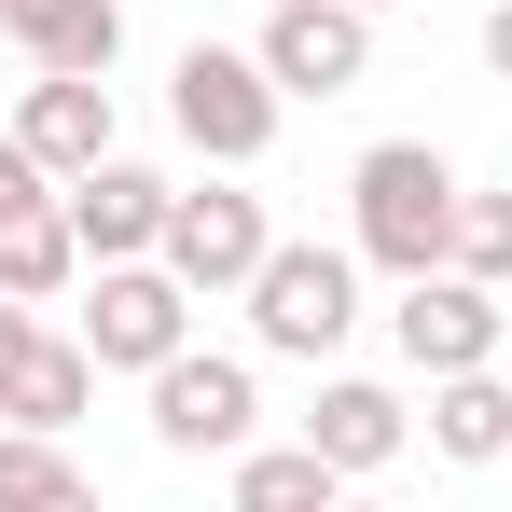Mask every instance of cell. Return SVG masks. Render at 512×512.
Returning a JSON list of instances; mask_svg holds the SVG:
<instances>
[{"mask_svg": "<svg viewBox=\"0 0 512 512\" xmlns=\"http://www.w3.org/2000/svg\"><path fill=\"white\" fill-rule=\"evenodd\" d=\"M457 194H471V180L443 167L429 139H374V153L346 167L360 263H388V277H443V263H457Z\"/></svg>", "mask_w": 512, "mask_h": 512, "instance_id": "cell-1", "label": "cell"}, {"mask_svg": "<svg viewBox=\"0 0 512 512\" xmlns=\"http://www.w3.org/2000/svg\"><path fill=\"white\" fill-rule=\"evenodd\" d=\"M167 111H180V139H194L208 167H263L291 97H277V70H263V56H236V42H194V56L167 70Z\"/></svg>", "mask_w": 512, "mask_h": 512, "instance_id": "cell-2", "label": "cell"}, {"mask_svg": "<svg viewBox=\"0 0 512 512\" xmlns=\"http://www.w3.org/2000/svg\"><path fill=\"white\" fill-rule=\"evenodd\" d=\"M346 319H360V250H319V236H277L250 277V333L277 360H333Z\"/></svg>", "mask_w": 512, "mask_h": 512, "instance_id": "cell-3", "label": "cell"}, {"mask_svg": "<svg viewBox=\"0 0 512 512\" xmlns=\"http://www.w3.org/2000/svg\"><path fill=\"white\" fill-rule=\"evenodd\" d=\"M84 346H97V374H167L180 346H194V291H180L167 263H97Z\"/></svg>", "mask_w": 512, "mask_h": 512, "instance_id": "cell-4", "label": "cell"}, {"mask_svg": "<svg viewBox=\"0 0 512 512\" xmlns=\"http://www.w3.org/2000/svg\"><path fill=\"white\" fill-rule=\"evenodd\" d=\"M250 429H263V374L250 360L180 346L167 374H153V443H167V457H250Z\"/></svg>", "mask_w": 512, "mask_h": 512, "instance_id": "cell-5", "label": "cell"}, {"mask_svg": "<svg viewBox=\"0 0 512 512\" xmlns=\"http://www.w3.org/2000/svg\"><path fill=\"white\" fill-rule=\"evenodd\" d=\"M388 333H402V360L416 374H485L499 360V333H512V305L485 291V277H402V305H388Z\"/></svg>", "mask_w": 512, "mask_h": 512, "instance_id": "cell-6", "label": "cell"}, {"mask_svg": "<svg viewBox=\"0 0 512 512\" xmlns=\"http://www.w3.org/2000/svg\"><path fill=\"white\" fill-rule=\"evenodd\" d=\"M250 56L277 70V97H346L374 70V14H360V0H277Z\"/></svg>", "mask_w": 512, "mask_h": 512, "instance_id": "cell-7", "label": "cell"}, {"mask_svg": "<svg viewBox=\"0 0 512 512\" xmlns=\"http://www.w3.org/2000/svg\"><path fill=\"white\" fill-rule=\"evenodd\" d=\"M263 250H277L263 194H222V180H208V194H180V208H167V250H153V263H167L180 291H250Z\"/></svg>", "mask_w": 512, "mask_h": 512, "instance_id": "cell-8", "label": "cell"}, {"mask_svg": "<svg viewBox=\"0 0 512 512\" xmlns=\"http://www.w3.org/2000/svg\"><path fill=\"white\" fill-rule=\"evenodd\" d=\"M70 194V236H84V263H153L167 250V208H180V180H153V167H84V180H56Z\"/></svg>", "mask_w": 512, "mask_h": 512, "instance_id": "cell-9", "label": "cell"}, {"mask_svg": "<svg viewBox=\"0 0 512 512\" xmlns=\"http://www.w3.org/2000/svg\"><path fill=\"white\" fill-rule=\"evenodd\" d=\"M14 139H28V167H42V180L111 167V84H84V70H42V84H28V111H14Z\"/></svg>", "mask_w": 512, "mask_h": 512, "instance_id": "cell-10", "label": "cell"}, {"mask_svg": "<svg viewBox=\"0 0 512 512\" xmlns=\"http://www.w3.org/2000/svg\"><path fill=\"white\" fill-rule=\"evenodd\" d=\"M305 443H319L346 485H360V471H388V457L416 443V416H402V402H388L374 374H333V388H319V416H305Z\"/></svg>", "mask_w": 512, "mask_h": 512, "instance_id": "cell-11", "label": "cell"}, {"mask_svg": "<svg viewBox=\"0 0 512 512\" xmlns=\"http://www.w3.org/2000/svg\"><path fill=\"white\" fill-rule=\"evenodd\" d=\"M84 277V236H70V194L42 180V194H14L0 208V291L14 305H42V291H70Z\"/></svg>", "mask_w": 512, "mask_h": 512, "instance_id": "cell-12", "label": "cell"}, {"mask_svg": "<svg viewBox=\"0 0 512 512\" xmlns=\"http://www.w3.org/2000/svg\"><path fill=\"white\" fill-rule=\"evenodd\" d=\"M84 402H97V346H84V333H28V360L0 374V416L70 443V416H84Z\"/></svg>", "mask_w": 512, "mask_h": 512, "instance_id": "cell-13", "label": "cell"}, {"mask_svg": "<svg viewBox=\"0 0 512 512\" xmlns=\"http://www.w3.org/2000/svg\"><path fill=\"white\" fill-rule=\"evenodd\" d=\"M429 443H443L457 471H499V457H512V388H499V360H485V374H429Z\"/></svg>", "mask_w": 512, "mask_h": 512, "instance_id": "cell-14", "label": "cell"}, {"mask_svg": "<svg viewBox=\"0 0 512 512\" xmlns=\"http://www.w3.org/2000/svg\"><path fill=\"white\" fill-rule=\"evenodd\" d=\"M0 512H97V471L56 429H0Z\"/></svg>", "mask_w": 512, "mask_h": 512, "instance_id": "cell-15", "label": "cell"}, {"mask_svg": "<svg viewBox=\"0 0 512 512\" xmlns=\"http://www.w3.org/2000/svg\"><path fill=\"white\" fill-rule=\"evenodd\" d=\"M236 512H346V471L319 443H250L236 457Z\"/></svg>", "mask_w": 512, "mask_h": 512, "instance_id": "cell-16", "label": "cell"}, {"mask_svg": "<svg viewBox=\"0 0 512 512\" xmlns=\"http://www.w3.org/2000/svg\"><path fill=\"white\" fill-rule=\"evenodd\" d=\"M111 56H125V0H84L70 28H42L28 70H84V84H111Z\"/></svg>", "mask_w": 512, "mask_h": 512, "instance_id": "cell-17", "label": "cell"}, {"mask_svg": "<svg viewBox=\"0 0 512 512\" xmlns=\"http://www.w3.org/2000/svg\"><path fill=\"white\" fill-rule=\"evenodd\" d=\"M457 277H512V194H457Z\"/></svg>", "mask_w": 512, "mask_h": 512, "instance_id": "cell-18", "label": "cell"}, {"mask_svg": "<svg viewBox=\"0 0 512 512\" xmlns=\"http://www.w3.org/2000/svg\"><path fill=\"white\" fill-rule=\"evenodd\" d=\"M70 14H84V0H0V42H14V56H42V28H70Z\"/></svg>", "mask_w": 512, "mask_h": 512, "instance_id": "cell-19", "label": "cell"}, {"mask_svg": "<svg viewBox=\"0 0 512 512\" xmlns=\"http://www.w3.org/2000/svg\"><path fill=\"white\" fill-rule=\"evenodd\" d=\"M14 194H42V167H28V139L0 125V208H14Z\"/></svg>", "mask_w": 512, "mask_h": 512, "instance_id": "cell-20", "label": "cell"}, {"mask_svg": "<svg viewBox=\"0 0 512 512\" xmlns=\"http://www.w3.org/2000/svg\"><path fill=\"white\" fill-rule=\"evenodd\" d=\"M28 333H42V319H28V305H14V291H0V374H14V360H28Z\"/></svg>", "mask_w": 512, "mask_h": 512, "instance_id": "cell-21", "label": "cell"}, {"mask_svg": "<svg viewBox=\"0 0 512 512\" xmlns=\"http://www.w3.org/2000/svg\"><path fill=\"white\" fill-rule=\"evenodd\" d=\"M485 70L512 84V0H485Z\"/></svg>", "mask_w": 512, "mask_h": 512, "instance_id": "cell-22", "label": "cell"}, {"mask_svg": "<svg viewBox=\"0 0 512 512\" xmlns=\"http://www.w3.org/2000/svg\"><path fill=\"white\" fill-rule=\"evenodd\" d=\"M346 512H388V499H346Z\"/></svg>", "mask_w": 512, "mask_h": 512, "instance_id": "cell-23", "label": "cell"}, {"mask_svg": "<svg viewBox=\"0 0 512 512\" xmlns=\"http://www.w3.org/2000/svg\"><path fill=\"white\" fill-rule=\"evenodd\" d=\"M360 14H388V0H360Z\"/></svg>", "mask_w": 512, "mask_h": 512, "instance_id": "cell-24", "label": "cell"}]
</instances>
